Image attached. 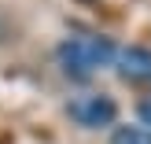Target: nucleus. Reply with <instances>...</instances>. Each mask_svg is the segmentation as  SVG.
<instances>
[{"instance_id": "obj_1", "label": "nucleus", "mask_w": 151, "mask_h": 144, "mask_svg": "<svg viewBox=\"0 0 151 144\" xmlns=\"http://www.w3.org/2000/svg\"><path fill=\"white\" fill-rule=\"evenodd\" d=\"M114 56H118L114 41L103 37V33H74V37H66V41H59V48H55L59 67H63V74H70V78H88V74L111 67Z\"/></svg>"}, {"instance_id": "obj_2", "label": "nucleus", "mask_w": 151, "mask_h": 144, "mask_svg": "<svg viewBox=\"0 0 151 144\" xmlns=\"http://www.w3.org/2000/svg\"><path fill=\"white\" fill-rule=\"evenodd\" d=\"M66 115L81 126V130H103V126H114L118 118V103L107 93H81L66 103Z\"/></svg>"}, {"instance_id": "obj_3", "label": "nucleus", "mask_w": 151, "mask_h": 144, "mask_svg": "<svg viewBox=\"0 0 151 144\" xmlns=\"http://www.w3.org/2000/svg\"><path fill=\"white\" fill-rule=\"evenodd\" d=\"M114 59H118V74L125 81H151V48L133 44V48L118 52Z\"/></svg>"}, {"instance_id": "obj_4", "label": "nucleus", "mask_w": 151, "mask_h": 144, "mask_svg": "<svg viewBox=\"0 0 151 144\" xmlns=\"http://www.w3.org/2000/svg\"><path fill=\"white\" fill-rule=\"evenodd\" d=\"M111 144H151V130H144V126H118L111 133Z\"/></svg>"}, {"instance_id": "obj_5", "label": "nucleus", "mask_w": 151, "mask_h": 144, "mask_svg": "<svg viewBox=\"0 0 151 144\" xmlns=\"http://www.w3.org/2000/svg\"><path fill=\"white\" fill-rule=\"evenodd\" d=\"M137 115H140V122H144V130H151V96H147V100H140Z\"/></svg>"}]
</instances>
